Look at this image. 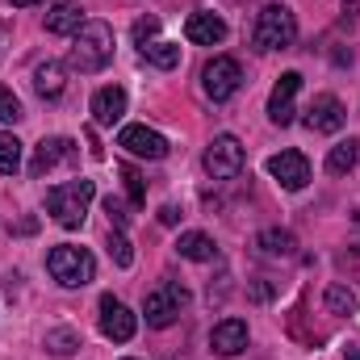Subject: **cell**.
I'll return each mask as SVG.
<instances>
[{"mask_svg":"<svg viewBox=\"0 0 360 360\" xmlns=\"http://www.w3.org/2000/svg\"><path fill=\"white\" fill-rule=\"evenodd\" d=\"M76 46H72V68L80 76H96L113 63V30L109 21H84L76 34Z\"/></svg>","mask_w":360,"mask_h":360,"instance_id":"cell-1","label":"cell"},{"mask_svg":"<svg viewBox=\"0 0 360 360\" xmlns=\"http://www.w3.org/2000/svg\"><path fill=\"white\" fill-rule=\"evenodd\" d=\"M96 197V184L92 180H68V184H55L46 193V214L63 226V231H80L84 218H89V205Z\"/></svg>","mask_w":360,"mask_h":360,"instance_id":"cell-2","label":"cell"},{"mask_svg":"<svg viewBox=\"0 0 360 360\" xmlns=\"http://www.w3.org/2000/svg\"><path fill=\"white\" fill-rule=\"evenodd\" d=\"M46 272H51L63 289H84L92 276H96V260H92L89 248L59 243V248H51V256H46Z\"/></svg>","mask_w":360,"mask_h":360,"instance_id":"cell-3","label":"cell"},{"mask_svg":"<svg viewBox=\"0 0 360 360\" xmlns=\"http://www.w3.org/2000/svg\"><path fill=\"white\" fill-rule=\"evenodd\" d=\"M293 38H297V17L289 13V4H264L252 30L256 51H285L293 46Z\"/></svg>","mask_w":360,"mask_h":360,"instance_id":"cell-4","label":"cell"},{"mask_svg":"<svg viewBox=\"0 0 360 360\" xmlns=\"http://www.w3.org/2000/svg\"><path fill=\"white\" fill-rule=\"evenodd\" d=\"M188 306V293H184V285L176 281H164L160 289H151L147 293V302H143V314H147V327H172L180 319V310Z\"/></svg>","mask_w":360,"mask_h":360,"instance_id":"cell-5","label":"cell"},{"mask_svg":"<svg viewBox=\"0 0 360 360\" xmlns=\"http://www.w3.org/2000/svg\"><path fill=\"white\" fill-rule=\"evenodd\" d=\"M243 143L235 134H214V143L205 147V172L214 180H235L243 172Z\"/></svg>","mask_w":360,"mask_h":360,"instance_id":"cell-6","label":"cell"},{"mask_svg":"<svg viewBox=\"0 0 360 360\" xmlns=\"http://www.w3.org/2000/svg\"><path fill=\"white\" fill-rule=\"evenodd\" d=\"M243 84V68L231 59V55H218V59H210L205 63V72H201V89L210 101H226V96H235Z\"/></svg>","mask_w":360,"mask_h":360,"instance_id":"cell-7","label":"cell"},{"mask_svg":"<svg viewBox=\"0 0 360 360\" xmlns=\"http://www.w3.org/2000/svg\"><path fill=\"white\" fill-rule=\"evenodd\" d=\"M101 331H105V340H113V344H130L134 331H139V319H134L113 293H105V297H101Z\"/></svg>","mask_w":360,"mask_h":360,"instance_id":"cell-8","label":"cell"},{"mask_svg":"<svg viewBox=\"0 0 360 360\" xmlns=\"http://www.w3.org/2000/svg\"><path fill=\"white\" fill-rule=\"evenodd\" d=\"M344 122H348L344 101H340V96H331V92L314 96V101H310V109H306V126H310L314 134H335V130H344Z\"/></svg>","mask_w":360,"mask_h":360,"instance_id":"cell-9","label":"cell"},{"mask_svg":"<svg viewBox=\"0 0 360 360\" xmlns=\"http://www.w3.org/2000/svg\"><path fill=\"white\" fill-rule=\"evenodd\" d=\"M117 147H126L139 160H164L168 155V139L160 130H151V126H126L117 134Z\"/></svg>","mask_w":360,"mask_h":360,"instance_id":"cell-10","label":"cell"},{"mask_svg":"<svg viewBox=\"0 0 360 360\" xmlns=\"http://www.w3.org/2000/svg\"><path fill=\"white\" fill-rule=\"evenodd\" d=\"M269 176L276 180L281 188L297 193V188H306V184H310V164H306V155H302V151H281V155H272V160H269Z\"/></svg>","mask_w":360,"mask_h":360,"instance_id":"cell-11","label":"cell"},{"mask_svg":"<svg viewBox=\"0 0 360 360\" xmlns=\"http://www.w3.org/2000/svg\"><path fill=\"white\" fill-rule=\"evenodd\" d=\"M184 38L197 42V46H218V42L226 38V21H222L218 13H210V8H197V13H188V21H184Z\"/></svg>","mask_w":360,"mask_h":360,"instance_id":"cell-12","label":"cell"},{"mask_svg":"<svg viewBox=\"0 0 360 360\" xmlns=\"http://www.w3.org/2000/svg\"><path fill=\"white\" fill-rule=\"evenodd\" d=\"M297 89H302V76H297V72H285V76L276 80V89H272V96H269V117L276 126H289V122H293V96H297Z\"/></svg>","mask_w":360,"mask_h":360,"instance_id":"cell-13","label":"cell"},{"mask_svg":"<svg viewBox=\"0 0 360 360\" xmlns=\"http://www.w3.org/2000/svg\"><path fill=\"white\" fill-rule=\"evenodd\" d=\"M210 348L218 356H239L248 348V323L243 319H222L214 331H210Z\"/></svg>","mask_w":360,"mask_h":360,"instance_id":"cell-14","label":"cell"},{"mask_svg":"<svg viewBox=\"0 0 360 360\" xmlns=\"http://www.w3.org/2000/svg\"><path fill=\"white\" fill-rule=\"evenodd\" d=\"M122 113H126V89H117V84L96 89V96H92V122L96 126H117Z\"/></svg>","mask_w":360,"mask_h":360,"instance_id":"cell-15","label":"cell"},{"mask_svg":"<svg viewBox=\"0 0 360 360\" xmlns=\"http://www.w3.org/2000/svg\"><path fill=\"white\" fill-rule=\"evenodd\" d=\"M76 147H72V139H42L38 147H34V160H30V176H46L59 160H68Z\"/></svg>","mask_w":360,"mask_h":360,"instance_id":"cell-16","label":"cell"},{"mask_svg":"<svg viewBox=\"0 0 360 360\" xmlns=\"http://www.w3.org/2000/svg\"><path fill=\"white\" fill-rule=\"evenodd\" d=\"M80 25H84V8H80L76 0L51 4V13H46V30H51V34H76Z\"/></svg>","mask_w":360,"mask_h":360,"instance_id":"cell-17","label":"cell"},{"mask_svg":"<svg viewBox=\"0 0 360 360\" xmlns=\"http://www.w3.org/2000/svg\"><path fill=\"white\" fill-rule=\"evenodd\" d=\"M63 89H68V72L59 68V63H38V72H34V92L42 96V101H59L63 96Z\"/></svg>","mask_w":360,"mask_h":360,"instance_id":"cell-18","label":"cell"},{"mask_svg":"<svg viewBox=\"0 0 360 360\" xmlns=\"http://www.w3.org/2000/svg\"><path fill=\"white\" fill-rule=\"evenodd\" d=\"M256 248H260V256H269V260H289L293 252H297V239L289 235V231H260L256 235Z\"/></svg>","mask_w":360,"mask_h":360,"instance_id":"cell-19","label":"cell"},{"mask_svg":"<svg viewBox=\"0 0 360 360\" xmlns=\"http://www.w3.org/2000/svg\"><path fill=\"white\" fill-rule=\"evenodd\" d=\"M176 252L184 260H197V264H205V260H214L218 256V248H214V239L205 235V231H184L176 239Z\"/></svg>","mask_w":360,"mask_h":360,"instance_id":"cell-20","label":"cell"},{"mask_svg":"<svg viewBox=\"0 0 360 360\" xmlns=\"http://www.w3.org/2000/svg\"><path fill=\"white\" fill-rule=\"evenodd\" d=\"M360 160V143L356 139H348V143H335L331 151H327V172L331 176H344V172H352Z\"/></svg>","mask_w":360,"mask_h":360,"instance_id":"cell-21","label":"cell"},{"mask_svg":"<svg viewBox=\"0 0 360 360\" xmlns=\"http://www.w3.org/2000/svg\"><path fill=\"white\" fill-rule=\"evenodd\" d=\"M323 302H327V310L331 314H356V293L348 289V285H327V293H323Z\"/></svg>","mask_w":360,"mask_h":360,"instance_id":"cell-22","label":"cell"},{"mask_svg":"<svg viewBox=\"0 0 360 360\" xmlns=\"http://www.w3.org/2000/svg\"><path fill=\"white\" fill-rule=\"evenodd\" d=\"M143 55H147L151 68H164V72H172V68L180 63V46L176 42H151V46H143Z\"/></svg>","mask_w":360,"mask_h":360,"instance_id":"cell-23","label":"cell"},{"mask_svg":"<svg viewBox=\"0 0 360 360\" xmlns=\"http://www.w3.org/2000/svg\"><path fill=\"white\" fill-rule=\"evenodd\" d=\"M17 168H21V143H17V134L0 130V176H13Z\"/></svg>","mask_w":360,"mask_h":360,"instance_id":"cell-24","label":"cell"},{"mask_svg":"<svg viewBox=\"0 0 360 360\" xmlns=\"http://www.w3.org/2000/svg\"><path fill=\"white\" fill-rule=\"evenodd\" d=\"M46 348H51L55 356H72V352L80 348V331H72V327H55V331H46Z\"/></svg>","mask_w":360,"mask_h":360,"instance_id":"cell-25","label":"cell"},{"mask_svg":"<svg viewBox=\"0 0 360 360\" xmlns=\"http://www.w3.org/2000/svg\"><path fill=\"white\" fill-rule=\"evenodd\" d=\"M117 176L126 180V193H130V205H134V210H143V205H147V184H143V176H139V172H134L130 164H122V168H117Z\"/></svg>","mask_w":360,"mask_h":360,"instance_id":"cell-26","label":"cell"},{"mask_svg":"<svg viewBox=\"0 0 360 360\" xmlns=\"http://www.w3.org/2000/svg\"><path fill=\"white\" fill-rule=\"evenodd\" d=\"M109 256H113V264H117V269H130V264H134L130 239H126L122 231H109Z\"/></svg>","mask_w":360,"mask_h":360,"instance_id":"cell-27","label":"cell"},{"mask_svg":"<svg viewBox=\"0 0 360 360\" xmlns=\"http://www.w3.org/2000/svg\"><path fill=\"white\" fill-rule=\"evenodd\" d=\"M155 34H160V17H139V21H134V30H130L134 46H151V42H155Z\"/></svg>","mask_w":360,"mask_h":360,"instance_id":"cell-28","label":"cell"},{"mask_svg":"<svg viewBox=\"0 0 360 360\" xmlns=\"http://www.w3.org/2000/svg\"><path fill=\"white\" fill-rule=\"evenodd\" d=\"M17 117H21V101H17V92L0 84V122H17Z\"/></svg>","mask_w":360,"mask_h":360,"instance_id":"cell-29","label":"cell"},{"mask_svg":"<svg viewBox=\"0 0 360 360\" xmlns=\"http://www.w3.org/2000/svg\"><path fill=\"white\" fill-rule=\"evenodd\" d=\"M105 214H109V222H113V231H122V226L130 222V214H126V201H117L113 193L105 197Z\"/></svg>","mask_w":360,"mask_h":360,"instance_id":"cell-30","label":"cell"},{"mask_svg":"<svg viewBox=\"0 0 360 360\" xmlns=\"http://www.w3.org/2000/svg\"><path fill=\"white\" fill-rule=\"evenodd\" d=\"M160 222H164V226H176V222H180V210H176V205H164V210H160Z\"/></svg>","mask_w":360,"mask_h":360,"instance_id":"cell-31","label":"cell"},{"mask_svg":"<svg viewBox=\"0 0 360 360\" xmlns=\"http://www.w3.org/2000/svg\"><path fill=\"white\" fill-rule=\"evenodd\" d=\"M356 13H360V0H348V4H344V21L352 25V21H356Z\"/></svg>","mask_w":360,"mask_h":360,"instance_id":"cell-32","label":"cell"},{"mask_svg":"<svg viewBox=\"0 0 360 360\" xmlns=\"http://www.w3.org/2000/svg\"><path fill=\"white\" fill-rule=\"evenodd\" d=\"M348 360H360V348H348Z\"/></svg>","mask_w":360,"mask_h":360,"instance_id":"cell-33","label":"cell"},{"mask_svg":"<svg viewBox=\"0 0 360 360\" xmlns=\"http://www.w3.org/2000/svg\"><path fill=\"white\" fill-rule=\"evenodd\" d=\"M13 4H21V8H25V4H38V0H13Z\"/></svg>","mask_w":360,"mask_h":360,"instance_id":"cell-34","label":"cell"},{"mask_svg":"<svg viewBox=\"0 0 360 360\" xmlns=\"http://www.w3.org/2000/svg\"><path fill=\"white\" fill-rule=\"evenodd\" d=\"M126 360H134V356H126Z\"/></svg>","mask_w":360,"mask_h":360,"instance_id":"cell-35","label":"cell"}]
</instances>
